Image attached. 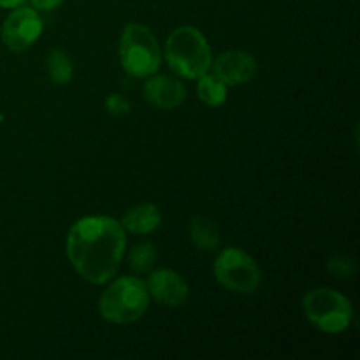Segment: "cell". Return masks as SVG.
Returning a JSON list of instances; mask_svg holds the SVG:
<instances>
[{
	"label": "cell",
	"mask_w": 360,
	"mask_h": 360,
	"mask_svg": "<svg viewBox=\"0 0 360 360\" xmlns=\"http://www.w3.org/2000/svg\"><path fill=\"white\" fill-rule=\"evenodd\" d=\"M125 229L104 214L83 217L69 229L67 257L81 278L104 285L116 276L125 253Z\"/></svg>",
	"instance_id": "obj_1"
},
{
	"label": "cell",
	"mask_w": 360,
	"mask_h": 360,
	"mask_svg": "<svg viewBox=\"0 0 360 360\" xmlns=\"http://www.w3.org/2000/svg\"><path fill=\"white\" fill-rule=\"evenodd\" d=\"M165 62L178 76L197 79L211 69L210 42L202 32L188 25L174 28L165 42Z\"/></svg>",
	"instance_id": "obj_2"
},
{
	"label": "cell",
	"mask_w": 360,
	"mask_h": 360,
	"mask_svg": "<svg viewBox=\"0 0 360 360\" xmlns=\"http://www.w3.org/2000/svg\"><path fill=\"white\" fill-rule=\"evenodd\" d=\"M150 294L143 280L122 276L112 281L98 299V313L109 323H134L146 313Z\"/></svg>",
	"instance_id": "obj_3"
},
{
	"label": "cell",
	"mask_w": 360,
	"mask_h": 360,
	"mask_svg": "<svg viewBox=\"0 0 360 360\" xmlns=\"http://www.w3.org/2000/svg\"><path fill=\"white\" fill-rule=\"evenodd\" d=\"M120 63L132 77H150L160 69L162 49L150 28L139 23H129L123 28Z\"/></svg>",
	"instance_id": "obj_4"
},
{
	"label": "cell",
	"mask_w": 360,
	"mask_h": 360,
	"mask_svg": "<svg viewBox=\"0 0 360 360\" xmlns=\"http://www.w3.org/2000/svg\"><path fill=\"white\" fill-rule=\"evenodd\" d=\"M306 319L327 334H340L350 327L354 308L347 295L333 288H315L302 299Z\"/></svg>",
	"instance_id": "obj_5"
},
{
	"label": "cell",
	"mask_w": 360,
	"mask_h": 360,
	"mask_svg": "<svg viewBox=\"0 0 360 360\" xmlns=\"http://www.w3.org/2000/svg\"><path fill=\"white\" fill-rule=\"evenodd\" d=\"M213 273L221 287L236 294H255L262 283L259 264L241 248L224 250L214 260Z\"/></svg>",
	"instance_id": "obj_6"
},
{
	"label": "cell",
	"mask_w": 360,
	"mask_h": 360,
	"mask_svg": "<svg viewBox=\"0 0 360 360\" xmlns=\"http://www.w3.org/2000/svg\"><path fill=\"white\" fill-rule=\"evenodd\" d=\"M42 28L44 25L34 7H14L2 25V42L11 51L21 53L41 37Z\"/></svg>",
	"instance_id": "obj_7"
},
{
	"label": "cell",
	"mask_w": 360,
	"mask_h": 360,
	"mask_svg": "<svg viewBox=\"0 0 360 360\" xmlns=\"http://www.w3.org/2000/svg\"><path fill=\"white\" fill-rule=\"evenodd\" d=\"M148 294L162 306L179 308L188 301L190 288L181 274L172 269L153 271L148 278Z\"/></svg>",
	"instance_id": "obj_8"
},
{
	"label": "cell",
	"mask_w": 360,
	"mask_h": 360,
	"mask_svg": "<svg viewBox=\"0 0 360 360\" xmlns=\"http://www.w3.org/2000/svg\"><path fill=\"white\" fill-rule=\"evenodd\" d=\"M213 74L227 86H239L255 77L259 65L257 60L250 53L239 51H225L218 56L214 62H211Z\"/></svg>",
	"instance_id": "obj_9"
},
{
	"label": "cell",
	"mask_w": 360,
	"mask_h": 360,
	"mask_svg": "<svg viewBox=\"0 0 360 360\" xmlns=\"http://www.w3.org/2000/svg\"><path fill=\"white\" fill-rule=\"evenodd\" d=\"M144 98L151 105L164 111L178 109L186 98V88L181 81L169 76H153L144 83Z\"/></svg>",
	"instance_id": "obj_10"
},
{
	"label": "cell",
	"mask_w": 360,
	"mask_h": 360,
	"mask_svg": "<svg viewBox=\"0 0 360 360\" xmlns=\"http://www.w3.org/2000/svg\"><path fill=\"white\" fill-rule=\"evenodd\" d=\"M122 227L130 234L144 236L157 231L162 224V213L155 204L143 202L130 207L122 217Z\"/></svg>",
	"instance_id": "obj_11"
},
{
	"label": "cell",
	"mask_w": 360,
	"mask_h": 360,
	"mask_svg": "<svg viewBox=\"0 0 360 360\" xmlns=\"http://www.w3.org/2000/svg\"><path fill=\"white\" fill-rule=\"evenodd\" d=\"M190 241L200 252H213L220 245V232L217 224L207 217H193L188 225Z\"/></svg>",
	"instance_id": "obj_12"
},
{
	"label": "cell",
	"mask_w": 360,
	"mask_h": 360,
	"mask_svg": "<svg viewBox=\"0 0 360 360\" xmlns=\"http://www.w3.org/2000/svg\"><path fill=\"white\" fill-rule=\"evenodd\" d=\"M197 95L210 108H220L227 101V84L221 83L214 74H202L197 77Z\"/></svg>",
	"instance_id": "obj_13"
},
{
	"label": "cell",
	"mask_w": 360,
	"mask_h": 360,
	"mask_svg": "<svg viewBox=\"0 0 360 360\" xmlns=\"http://www.w3.org/2000/svg\"><path fill=\"white\" fill-rule=\"evenodd\" d=\"M46 69H48L49 79L56 84H67L72 79L74 67L69 55L62 49H53L46 58Z\"/></svg>",
	"instance_id": "obj_14"
},
{
	"label": "cell",
	"mask_w": 360,
	"mask_h": 360,
	"mask_svg": "<svg viewBox=\"0 0 360 360\" xmlns=\"http://www.w3.org/2000/svg\"><path fill=\"white\" fill-rule=\"evenodd\" d=\"M157 246L153 243H139L132 248L129 257V264L136 273H150L157 262Z\"/></svg>",
	"instance_id": "obj_15"
},
{
	"label": "cell",
	"mask_w": 360,
	"mask_h": 360,
	"mask_svg": "<svg viewBox=\"0 0 360 360\" xmlns=\"http://www.w3.org/2000/svg\"><path fill=\"white\" fill-rule=\"evenodd\" d=\"M327 269H329V273H333L336 278L347 280V278H352L355 274L357 264H355V260L348 255H334L330 257L329 262H327Z\"/></svg>",
	"instance_id": "obj_16"
},
{
	"label": "cell",
	"mask_w": 360,
	"mask_h": 360,
	"mask_svg": "<svg viewBox=\"0 0 360 360\" xmlns=\"http://www.w3.org/2000/svg\"><path fill=\"white\" fill-rule=\"evenodd\" d=\"M105 109H108L111 115L122 116V115H127V112L130 111V102L127 101L123 95L111 94L108 98H105Z\"/></svg>",
	"instance_id": "obj_17"
},
{
	"label": "cell",
	"mask_w": 360,
	"mask_h": 360,
	"mask_svg": "<svg viewBox=\"0 0 360 360\" xmlns=\"http://www.w3.org/2000/svg\"><path fill=\"white\" fill-rule=\"evenodd\" d=\"M34 9L39 11H53L63 4V0H30Z\"/></svg>",
	"instance_id": "obj_18"
},
{
	"label": "cell",
	"mask_w": 360,
	"mask_h": 360,
	"mask_svg": "<svg viewBox=\"0 0 360 360\" xmlns=\"http://www.w3.org/2000/svg\"><path fill=\"white\" fill-rule=\"evenodd\" d=\"M25 2L27 0H0V7H4V9H14V7L23 6Z\"/></svg>",
	"instance_id": "obj_19"
},
{
	"label": "cell",
	"mask_w": 360,
	"mask_h": 360,
	"mask_svg": "<svg viewBox=\"0 0 360 360\" xmlns=\"http://www.w3.org/2000/svg\"><path fill=\"white\" fill-rule=\"evenodd\" d=\"M2 120H4V116H2V115H0V122H2Z\"/></svg>",
	"instance_id": "obj_20"
}]
</instances>
